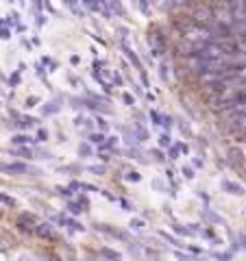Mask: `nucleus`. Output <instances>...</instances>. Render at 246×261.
Masks as SVG:
<instances>
[{"label":"nucleus","mask_w":246,"mask_h":261,"mask_svg":"<svg viewBox=\"0 0 246 261\" xmlns=\"http://www.w3.org/2000/svg\"><path fill=\"white\" fill-rule=\"evenodd\" d=\"M35 233L39 235V238H48V240H51L53 238V226L51 224H37V228H35Z\"/></svg>","instance_id":"f257e3e1"},{"label":"nucleus","mask_w":246,"mask_h":261,"mask_svg":"<svg viewBox=\"0 0 246 261\" xmlns=\"http://www.w3.org/2000/svg\"><path fill=\"white\" fill-rule=\"evenodd\" d=\"M101 255H103V257H107L109 261H120V252H116V250L103 248V250H101Z\"/></svg>","instance_id":"f03ea898"},{"label":"nucleus","mask_w":246,"mask_h":261,"mask_svg":"<svg viewBox=\"0 0 246 261\" xmlns=\"http://www.w3.org/2000/svg\"><path fill=\"white\" fill-rule=\"evenodd\" d=\"M237 50H240L242 55H246V33H242V35L240 37H237Z\"/></svg>","instance_id":"7ed1b4c3"},{"label":"nucleus","mask_w":246,"mask_h":261,"mask_svg":"<svg viewBox=\"0 0 246 261\" xmlns=\"http://www.w3.org/2000/svg\"><path fill=\"white\" fill-rule=\"evenodd\" d=\"M5 172H27V166L15 163V166H5Z\"/></svg>","instance_id":"20e7f679"},{"label":"nucleus","mask_w":246,"mask_h":261,"mask_svg":"<svg viewBox=\"0 0 246 261\" xmlns=\"http://www.w3.org/2000/svg\"><path fill=\"white\" fill-rule=\"evenodd\" d=\"M225 190H229V192H231V194H237V196H240V194H244L240 185H233V183H229V181L225 183Z\"/></svg>","instance_id":"39448f33"},{"label":"nucleus","mask_w":246,"mask_h":261,"mask_svg":"<svg viewBox=\"0 0 246 261\" xmlns=\"http://www.w3.org/2000/svg\"><path fill=\"white\" fill-rule=\"evenodd\" d=\"M31 142V137H27V135H15L13 137V144H29Z\"/></svg>","instance_id":"423d86ee"},{"label":"nucleus","mask_w":246,"mask_h":261,"mask_svg":"<svg viewBox=\"0 0 246 261\" xmlns=\"http://www.w3.org/2000/svg\"><path fill=\"white\" fill-rule=\"evenodd\" d=\"M89 140H92V144H103L105 137H103V135H92V137H89Z\"/></svg>","instance_id":"0eeeda50"},{"label":"nucleus","mask_w":246,"mask_h":261,"mask_svg":"<svg viewBox=\"0 0 246 261\" xmlns=\"http://www.w3.org/2000/svg\"><path fill=\"white\" fill-rule=\"evenodd\" d=\"M161 146H170V137H168V135L161 137Z\"/></svg>","instance_id":"6e6552de"},{"label":"nucleus","mask_w":246,"mask_h":261,"mask_svg":"<svg viewBox=\"0 0 246 261\" xmlns=\"http://www.w3.org/2000/svg\"><path fill=\"white\" fill-rule=\"evenodd\" d=\"M131 226H133V228H142V222H139V220H133V222H131Z\"/></svg>","instance_id":"1a4fd4ad"},{"label":"nucleus","mask_w":246,"mask_h":261,"mask_svg":"<svg viewBox=\"0 0 246 261\" xmlns=\"http://www.w3.org/2000/svg\"><path fill=\"white\" fill-rule=\"evenodd\" d=\"M183 174H185L187 178H192V176H194V174H192V170H190V168H185V170H183Z\"/></svg>","instance_id":"9d476101"},{"label":"nucleus","mask_w":246,"mask_h":261,"mask_svg":"<svg viewBox=\"0 0 246 261\" xmlns=\"http://www.w3.org/2000/svg\"><path fill=\"white\" fill-rule=\"evenodd\" d=\"M48 261H59V259H57V257H48Z\"/></svg>","instance_id":"9b49d317"}]
</instances>
